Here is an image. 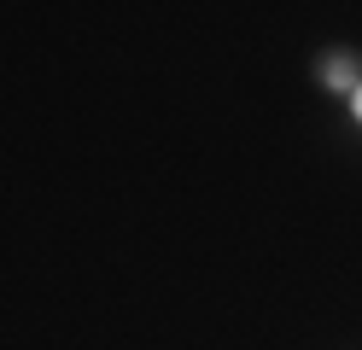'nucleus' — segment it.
Segmentation results:
<instances>
[{"label": "nucleus", "instance_id": "nucleus-1", "mask_svg": "<svg viewBox=\"0 0 362 350\" xmlns=\"http://www.w3.org/2000/svg\"><path fill=\"white\" fill-rule=\"evenodd\" d=\"M327 82H333V88H351V82H356V70H351V59H345V53L327 64Z\"/></svg>", "mask_w": 362, "mask_h": 350}, {"label": "nucleus", "instance_id": "nucleus-2", "mask_svg": "<svg viewBox=\"0 0 362 350\" xmlns=\"http://www.w3.org/2000/svg\"><path fill=\"white\" fill-rule=\"evenodd\" d=\"M351 111H356V117H362V82H356V88H351Z\"/></svg>", "mask_w": 362, "mask_h": 350}]
</instances>
